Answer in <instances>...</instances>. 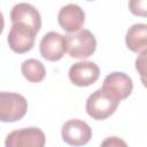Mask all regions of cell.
Instances as JSON below:
<instances>
[{
  "label": "cell",
  "instance_id": "1",
  "mask_svg": "<svg viewBox=\"0 0 147 147\" xmlns=\"http://www.w3.org/2000/svg\"><path fill=\"white\" fill-rule=\"evenodd\" d=\"M119 101L110 95L102 87L94 91L86 100V113L96 121H102L111 116L118 107Z\"/></svg>",
  "mask_w": 147,
  "mask_h": 147
},
{
  "label": "cell",
  "instance_id": "2",
  "mask_svg": "<svg viewBox=\"0 0 147 147\" xmlns=\"http://www.w3.org/2000/svg\"><path fill=\"white\" fill-rule=\"evenodd\" d=\"M28 111L26 99L11 92L0 93V119L3 123H13L20 121Z\"/></svg>",
  "mask_w": 147,
  "mask_h": 147
},
{
  "label": "cell",
  "instance_id": "3",
  "mask_svg": "<svg viewBox=\"0 0 147 147\" xmlns=\"http://www.w3.org/2000/svg\"><path fill=\"white\" fill-rule=\"evenodd\" d=\"M68 53L75 59H86L96 49V40L94 34L87 29H80L65 36Z\"/></svg>",
  "mask_w": 147,
  "mask_h": 147
},
{
  "label": "cell",
  "instance_id": "4",
  "mask_svg": "<svg viewBox=\"0 0 147 147\" xmlns=\"http://www.w3.org/2000/svg\"><path fill=\"white\" fill-rule=\"evenodd\" d=\"M37 33L38 32L29 24L22 22L11 23V28L7 38L9 48L18 54L31 51L34 46V39Z\"/></svg>",
  "mask_w": 147,
  "mask_h": 147
},
{
  "label": "cell",
  "instance_id": "5",
  "mask_svg": "<svg viewBox=\"0 0 147 147\" xmlns=\"http://www.w3.org/2000/svg\"><path fill=\"white\" fill-rule=\"evenodd\" d=\"M45 142V134L39 127H24L11 131L5 145L6 147H42Z\"/></svg>",
  "mask_w": 147,
  "mask_h": 147
},
{
  "label": "cell",
  "instance_id": "6",
  "mask_svg": "<svg viewBox=\"0 0 147 147\" xmlns=\"http://www.w3.org/2000/svg\"><path fill=\"white\" fill-rule=\"evenodd\" d=\"M39 51L41 56L51 62L59 61L68 52L67 38L59 32L51 31L46 33L39 44Z\"/></svg>",
  "mask_w": 147,
  "mask_h": 147
},
{
  "label": "cell",
  "instance_id": "7",
  "mask_svg": "<svg viewBox=\"0 0 147 147\" xmlns=\"http://www.w3.org/2000/svg\"><path fill=\"white\" fill-rule=\"evenodd\" d=\"M61 136L63 141L68 145L83 146L91 140L92 129L82 119H69L63 124Z\"/></svg>",
  "mask_w": 147,
  "mask_h": 147
},
{
  "label": "cell",
  "instance_id": "8",
  "mask_svg": "<svg viewBox=\"0 0 147 147\" xmlns=\"http://www.w3.org/2000/svg\"><path fill=\"white\" fill-rule=\"evenodd\" d=\"M70 82L79 87H86L94 84L100 76L99 67L91 61H82L74 63L68 72Z\"/></svg>",
  "mask_w": 147,
  "mask_h": 147
},
{
  "label": "cell",
  "instance_id": "9",
  "mask_svg": "<svg viewBox=\"0 0 147 147\" xmlns=\"http://www.w3.org/2000/svg\"><path fill=\"white\" fill-rule=\"evenodd\" d=\"M102 88L121 102L132 93L133 83L126 74L115 71L106 76Z\"/></svg>",
  "mask_w": 147,
  "mask_h": 147
},
{
  "label": "cell",
  "instance_id": "10",
  "mask_svg": "<svg viewBox=\"0 0 147 147\" xmlns=\"http://www.w3.org/2000/svg\"><path fill=\"white\" fill-rule=\"evenodd\" d=\"M57 22L65 32H76L84 25L85 13L78 5L69 3L60 9L57 14Z\"/></svg>",
  "mask_w": 147,
  "mask_h": 147
},
{
  "label": "cell",
  "instance_id": "11",
  "mask_svg": "<svg viewBox=\"0 0 147 147\" xmlns=\"http://www.w3.org/2000/svg\"><path fill=\"white\" fill-rule=\"evenodd\" d=\"M10 21L11 23L22 22L32 26L37 32L41 28V16L39 11L30 3L21 2L15 5L10 10Z\"/></svg>",
  "mask_w": 147,
  "mask_h": 147
},
{
  "label": "cell",
  "instance_id": "12",
  "mask_svg": "<svg viewBox=\"0 0 147 147\" xmlns=\"http://www.w3.org/2000/svg\"><path fill=\"white\" fill-rule=\"evenodd\" d=\"M126 47L133 53H142L147 51V24L137 23L129 28L125 34Z\"/></svg>",
  "mask_w": 147,
  "mask_h": 147
},
{
  "label": "cell",
  "instance_id": "13",
  "mask_svg": "<svg viewBox=\"0 0 147 147\" xmlns=\"http://www.w3.org/2000/svg\"><path fill=\"white\" fill-rule=\"evenodd\" d=\"M21 71L24 78L30 83H40L46 77L44 64L36 59H28L21 65Z\"/></svg>",
  "mask_w": 147,
  "mask_h": 147
},
{
  "label": "cell",
  "instance_id": "14",
  "mask_svg": "<svg viewBox=\"0 0 147 147\" xmlns=\"http://www.w3.org/2000/svg\"><path fill=\"white\" fill-rule=\"evenodd\" d=\"M136 69L140 76L142 85L147 88V51L140 53L136 59Z\"/></svg>",
  "mask_w": 147,
  "mask_h": 147
},
{
  "label": "cell",
  "instance_id": "15",
  "mask_svg": "<svg viewBox=\"0 0 147 147\" xmlns=\"http://www.w3.org/2000/svg\"><path fill=\"white\" fill-rule=\"evenodd\" d=\"M129 10L134 16L147 17V0H129Z\"/></svg>",
  "mask_w": 147,
  "mask_h": 147
},
{
  "label": "cell",
  "instance_id": "16",
  "mask_svg": "<svg viewBox=\"0 0 147 147\" xmlns=\"http://www.w3.org/2000/svg\"><path fill=\"white\" fill-rule=\"evenodd\" d=\"M102 145H103V146H106V145H110V146H119V145H123V146H125L126 144H125L124 141L119 140V139L116 138V137H111V138L105 140V141L102 142Z\"/></svg>",
  "mask_w": 147,
  "mask_h": 147
},
{
  "label": "cell",
  "instance_id": "17",
  "mask_svg": "<svg viewBox=\"0 0 147 147\" xmlns=\"http://www.w3.org/2000/svg\"><path fill=\"white\" fill-rule=\"evenodd\" d=\"M88 1H93V0H88Z\"/></svg>",
  "mask_w": 147,
  "mask_h": 147
}]
</instances>
